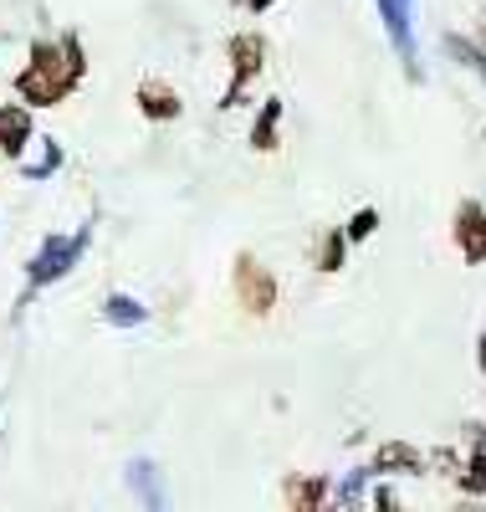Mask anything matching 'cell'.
<instances>
[{
  "mask_svg": "<svg viewBox=\"0 0 486 512\" xmlns=\"http://www.w3.org/2000/svg\"><path fill=\"white\" fill-rule=\"evenodd\" d=\"M87 77V47L77 31H57V36H36L26 47L21 72L11 77V93L26 108H62Z\"/></svg>",
  "mask_w": 486,
  "mask_h": 512,
  "instance_id": "cell-1",
  "label": "cell"
},
{
  "mask_svg": "<svg viewBox=\"0 0 486 512\" xmlns=\"http://www.w3.org/2000/svg\"><path fill=\"white\" fill-rule=\"evenodd\" d=\"M87 246H93V226L41 236V246L31 251V262H26V292H21V303H31L41 287H57V282L82 262V256H87Z\"/></svg>",
  "mask_w": 486,
  "mask_h": 512,
  "instance_id": "cell-2",
  "label": "cell"
},
{
  "mask_svg": "<svg viewBox=\"0 0 486 512\" xmlns=\"http://www.w3.org/2000/svg\"><path fill=\"white\" fill-rule=\"evenodd\" d=\"M267 57H272V47H267V36L261 31H231L226 36V93H220V113H231V108H241L246 103V93L256 88V77L267 72Z\"/></svg>",
  "mask_w": 486,
  "mask_h": 512,
  "instance_id": "cell-3",
  "label": "cell"
},
{
  "mask_svg": "<svg viewBox=\"0 0 486 512\" xmlns=\"http://www.w3.org/2000/svg\"><path fill=\"white\" fill-rule=\"evenodd\" d=\"M231 297H236V308L246 318H272L277 303H282V282H277V272L261 262L256 251H236V262H231Z\"/></svg>",
  "mask_w": 486,
  "mask_h": 512,
  "instance_id": "cell-4",
  "label": "cell"
},
{
  "mask_svg": "<svg viewBox=\"0 0 486 512\" xmlns=\"http://www.w3.org/2000/svg\"><path fill=\"white\" fill-rule=\"evenodd\" d=\"M379 16H384V31L394 41V52H400L405 72L420 77V41H415V16H420V0H374Z\"/></svg>",
  "mask_w": 486,
  "mask_h": 512,
  "instance_id": "cell-5",
  "label": "cell"
},
{
  "mask_svg": "<svg viewBox=\"0 0 486 512\" xmlns=\"http://www.w3.org/2000/svg\"><path fill=\"white\" fill-rule=\"evenodd\" d=\"M456 492L466 497H486V425H461V436H456Z\"/></svg>",
  "mask_w": 486,
  "mask_h": 512,
  "instance_id": "cell-6",
  "label": "cell"
},
{
  "mask_svg": "<svg viewBox=\"0 0 486 512\" xmlns=\"http://www.w3.org/2000/svg\"><path fill=\"white\" fill-rule=\"evenodd\" d=\"M451 241L461 251V262L466 267H486V205L481 200H461L456 205V216H451Z\"/></svg>",
  "mask_w": 486,
  "mask_h": 512,
  "instance_id": "cell-7",
  "label": "cell"
},
{
  "mask_svg": "<svg viewBox=\"0 0 486 512\" xmlns=\"http://www.w3.org/2000/svg\"><path fill=\"white\" fill-rule=\"evenodd\" d=\"M31 144H36V108H26L21 98L0 103V159L21 164Z\"/></svg>",
  "mask_w": 486,
  "mask_h": 512,
  "instance_id": "cell-8",
  "label": "cell"
},
{
  "mask_svg": "<svg viewBox=\"0 0 486 512\" xmlns=\"http://www.w3.org/2000/svg\"><path fill=\"white\" fill-rule=\"evenodd\" d=\"M134 108L144 113V123H180L185 118V98L174 82L164 77H144L139 88H134Z\"/></svg>",
  "mask_w": 486,
  "mask_h": 512,
  "instance_id": "cell-9",
  "label": "cell"
},
{
  "mask_svg": "<svg viewBox=\"0 0 486 512\" xmlns=\"http://www.w3.org/2000/svg\"><path fill=\"white\" fill-rule=\"evenodd\" d=\"M369 477H425V451L415 441H379L369 456Z\"/></svg>",
  "mask_w": 486,
  "mask_h": 512,
  "instance_id": "cell-10",
  "label": "cell"
},
{
  "mask_svg": "<svg viewBox=\"0 0 486 512\" xmlns=\"http://www.w3.org/2000/svg\"><path fill=\"white\" fill-rule=\"evenodd\" d=\"M282 502H287V512H318L333 502V482L323 472H287Z\"/></svg>",
  "mask_w": 486,
  "mask_h": 512,
  "instance_id": "cell-11",
  "label": "cell"
},
{
  "mask_svg": "<svg viewBox=\"0 0 486 512\" xmlns=\"http://www.w3.org/2000/svg\"><path fill=\"white\" fill-rule=\"evenodd\" d=\"M282 118H287V103H282V98H267V103L256 108V118H251L246 144H251L256 154H277V149H282Z\"/></svg>",
  "mask_w": 486,
  "mask_h": 512,
  "instance_id": "cell-12",
  "label": "cell"
},
{
  "mask_svg": "<svg viewBox=\"0 0 486 512\" xmlns=\"http://www.w3.org/2000/svg\"><path fill=\"white\" fill-rule=\"evenodd\" d=\"M103 323L108 328H144L149 323V308L139 303L134 292H108L103 297Z\"/></svg>",
  "mask_w": 486,
  "mask_h": 512,
  "instance_id": "cell-13",
  "label": "cell"
},
{
  "mask_svg": "<svg viewBox=\"0 0 486 512\" xmlns=\"http://www.w3.org/2000/svg\"><path fill=\"white\" fill-rule=\"evenodd\" d=\"M313 267H318L323 277H333V272L348 267V236H343V226H328V231L318 236V246H313Z\"/></svg>",
  "mask_w": 486,
  "mask_h": 512,
  "instance_id": "cell-14",
  "label": "cell"
},
{
  "mask_svg": "<svg viewBox=\"0 0 486 512\" xmlns=\"http://www.w3.org/2000/svg\"><path fill=\"white\" fill-rule=\"evenodd\" d=\"M446 52H451V57H456L466 72H476V77L486 82V47H481L476 36H461V31H451V36H446Z\"/></svg>",
  "mask_w": 486,
  "mask_h": 512,
  "instance_id": "cell-15",
  "label": "cell"
},
{
  "mask_svg": "<svg viewBox=\"0 0 486 512\" xmlns=\"http://www.w3.org/2000/svg\"><path fill=\"white\" fill-rule=\"evenodd\" d=\"M62 169V144L57 139H41V159H21V180L41 185V180H52Z\"/></svg>",
  "mask_w": 486,
  "mask_h": 512,
  "instance_id": "cell-16",
  "label": "cell"
},
{
  "mask_svg": "<svg viewBox=\"0 0 486 512\" xmlns=\"http://www.w3.org/2000/svg\"><path fill=\"white\" fill-rule=\"evenodd\" d=\"M128 487H134L149 507H164V492L154 482V461H134V466H128Z\"/></svg>",
  "mask_w": 486,
  "mask_h": 512,
  "instance_id": "cell-17",
  "label": "cell"
},
{
  "mask_svg": "<svg viewBox=\"0 0 486 512\" xmlns=\"http://www.w3.org/2000/svg\"><path fill=\"white\" fill-rule=\"evenodd\" d=\"M374 231H379V210H374V205H359V210H353V216H348V226H343L348 246H359V241H369Z\"/></svg>",
  "mask_w": 486,
  "mask_h": 512,
  "instance_id": "cell-18",
  "label": "cell"
},
{
  "mask_svg": "<svg viewBox=\"0 0 486 512\" xmlns=\"http://www.w3.org/2000/svg\"><path fill=\"white\" fill-rule=\"evenodd\" d=\"M364 487H369V466H359V472H348L338 487H333V502L338 507H353V502H364Z\"/></svg>",
  "mask_w": 486,
  "mask_h": 512,
  "instance_id": "cell-19",
  "label": "cell"
},
{
  "mask_svg": "<svg viewBox=\"0 0 486 512\" xmlns=\"http://www.w3.org/2000/svg\"><path fill=\"white\" fill-rule=\"evenodd\" d=\"M369 502H374L379 512H394V507H400V492H394V487H374V492H369Z\"/></svg>",
  "mask_w": 486,
  "mask_h": 512,
  "instance_id": "cell-20",
  "label": "cell"
},
{
  "mask_svg": "<svg viewBox=\"0 0 486 512\" xmlns=\"http://www.w3.org/2000/svg\"><path fill=\"white\" fill-rule=\"evenodd\" d=\"M277 0H231V11H246V16H267Z\"/></svg>",
  "mask_w": 486,
  "mask_h": 512,
  "instance_id": "cell-21",
  "label": "cell"
},
{
  "mask_svg": "<svg viewBox=\"0 0 486 512\" xmlns=\"http://www.w3.org/2000/svg\"><path fill=\"white\" fill-rule=\"evenodd\" d=\"M476 369H481V374H486V333H481V338H476Z\"/></svg>",
  "mask_w": 486,
  "mask_h": 512,
  "instance_id": "cell-22",
  "label": "cell"
},
{
  "mask_svg": "<svg viewBox=\"0 0 486 512\" xmlns=\"http://www.w3.org/2000/svg\"><path fill=\"white\" fill-rule=\"evenodd\" d=\"M476 41L486 47V6H481V16H476Z\"/></svg>",
  "mask_w": 486,
  "mask_h": 512,
  "instance_id": "cell-23",
  "label": "cell"
}]
</instances>
